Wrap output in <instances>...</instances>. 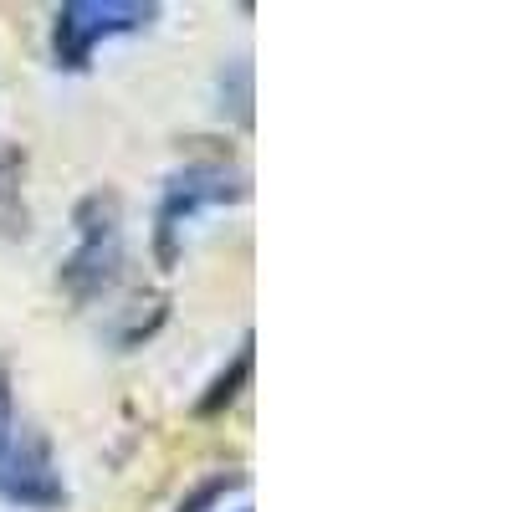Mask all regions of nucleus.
<instances>
[{
	"mask_svg": "<svg viewBox=\"0 0 512 512\" xmlns=\"http://www.w3.org/2000/svg\"><path fill=\"white\" fill-rule=\"evenodd\" d=\"M246 195H251V175L231 154H190L185 164H175L159 185V200H154V231H149L154 267L169 277L185 262L190 231L205 216H216V210L241 205Z\"/></svg>",
	"mask_w": 512,
	"mask_h": 512,
	"instance_id": "nucleus-1",
	"label": "nucleus"
},
{
	"mask_svg": "<svg viewBox=\"0 0 512 512\" xmlns=\"http://www.w3.org/2000/svg\"><path fill=\"white\" fill-rule=\"evenodd\" d=\"M128 277V226L118 190L98 185L72 205V246L57 262V287L72 308H98Z\"/></svg>",
	"mask_w": 512,
	"mask_h": 512,
	"instance_id": "nucleus-2",
	"label": "nucleus"
},
{
	"mask_svg": "<svg viewBox=\"0 0 512 512\" xmlns=\"http://www.w3.org/2000/svg\"><path fill=\"white\" fill-rule=\"evenodd\" d=\"M159 16L164 6L154 0H62L47 26V57L62 77H82L93 72L103 47L149 31Z\"/></svg>",
	"mask_w": 512,
	"mask_h": 512,
	"instance_id": "nucleus-3",
	"label": "nucleus"
},
{
	"mask_svg": "<svg viewBox=\"0 0 512 512\" xmlns=\"http://www.w3.org/2000/svg\"><path fill=\"white\" fill-rule=\"evenodd\" d=\"M0 502L16 512H62L72 502L62 456L41 425L16 420L6 451H0Z\"/></svg>",
	"mask_w": 512,
	"mask_h": 512,
	"instance_id": "nucleus-4",
	"label": "nucleus"
},
{
	"mask_svg": "<svg viewBox=\"0 0 512 512\" xmlns=\"http://www.w3.org/2000/svg\"><path fill=\"white\" fill-rule=\"evenodd\" d=\"M251 364H256V338L251 333H241L236 338V349H231V359L205 379V390L195 395V415L200 420H216V415H226L241 395H246V384H251Z\"/></svg>",
	"mask_w": 512,
	"mask_h": 512,
	"instance_id": "nucleus-5",
	"label": "nucleus"
},
{
	"mask_svg": "<svg viewBox=\"0 0 512 512\" xmlns=\"http://www.w3.org/2000/svg\"><path fill=\"white\" fill-rule=\"evenodd\" d=\"M26 149L21 144H0V236L26 241L31 231V205H26Z\"/></svg>",
	"mask_w": 512,
	"mask_h": 512,
	"instance_id": "nucleus-6",
	"label": "nucleus"
},
{
	"mask_svg": "<svg viewBox=\"0 0 512 512\" xmlns=\"http://www.w3.org/2000/svg\"><path fill=\"white\" fill-rule=\"evenodd\" d=\"M246 492H251V477L241 472V466H231V472H210L205 482H195L180 497L175 512H231V507L246 502Z\"/></svg>",
	"mask_w": 512,
	"mask_h": 512,
	"instance_id": "nucleus-7",
	"label": "nucleus"
},
{
	"mask_svg": "<svg viewBox=\"0 0 512 512\" xmlns=\"http://www.w3.org/2000/svg\"><path fill=\"white\" fill-rule=\"evenodd\" d=\"M216 88H221V113H231L241 128H251V62L231 57L216 77Z\"/></svg>",
	"mask_w": 512,
	"mask_h": 512,
	"instance_id": "nucleus-8",
	"label": "nucleus"
},
{
	"mask_svg": "<svg viewBox=\"0 0 512 512\" xmlns=\"http://www.w3.org/2000/svg\"><path fill=\"white\" fill-rule=\"evenodd\" d=\"M11 431H16V379H11L6 359H0V451H6Z\"/></svg>",
	"mask_w": 512,
	"mask_h": 512,
	"instance_id": "nucleus-9",
	"label": "nucleus"
},
{
	"mask_svg": "<svg viewBox=\"0 0 512 512\" xmlns=\"http://www.w3.org/2000/svg\"><path fill=\"white\" fill-rule=\"evenodd\" d=\"M231 512H251V502H241V507H231Z\"/></svg>",
	"mask_w": 512,
	"mask_h": 512,
	"instance_id": "nucleus-10",
	"label": "nucleus"
}]
</instances>
